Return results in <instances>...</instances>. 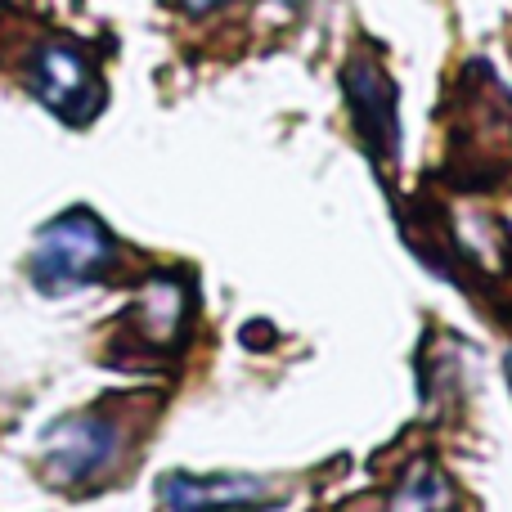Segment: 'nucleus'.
<instances>
[{
    "mask_svg": "<svg viewBox=\"0 0 512 512\" xmlns=\"http://www.w3.org/2000/svg\"><path fill=\"white\" fill-rule=\"evenodd\" d=\"M131 432H126L122 414H104V409H86V414H68L41 436V468L50 486L59 490H86L99 486L108 472H117Z\"/></svg>",
    "mask_w": 512,
    "mask_h": 512,
    "instance_id": "1",
    "label": "nucleus"
},
{
    "mask_svg": "<svg viewBox=\"0 0 512 512\" xmlns=\"http://www.w3.org/2000/svg\"><path fill=\"white\" fill-rule=\"evenodd\" d=\"M113 265H117V243L104 230V221H95L90 212H63L36 239L32 279L41 292L63 297V292H77L108 279Z\"/></svg>",
    "mask_w": 512,
    "mask_h": 512,
    "instance_id": "2",
    "label": "nucleus"
},
{
    "mask_svg": "<svg viewBox=\"0 0 512 512\" xmlns=\"http://www.w3.org/2000/svg\"><path fill=\"white\" fill-rule=\"evenodd\" d=\"M32 90L41 95V104L50 113H59L63 122H90L104 104V86L95 77V63L77 50V45L50 41L36 50L32 59Z\"/></svg>",
    "mask_w": 512,
    "mask_h": 512,
    "instance_id": "3",
    "label": "nucleus"
},
{
    "mask_svg": "<svg viewBox=\"0 0 512 512\" xmlns=\"http://www.w3.org/2000/svg\"><path fill=\"white\" fill-rule=\"evenodd\" d=\"M346 99H351L355 126H360L364 144H369L373 162L387 167L400 149V122H396V86L391 77L378 68V59L369 54H355L351 68H346Z\"/></svg>",
    "mask_w": 512,
    "mask_h": 512,
    "instance_id": "4",
    "label": "nucleus"
},
{
    "mask_svg": "<svg viewBox=\"0 0 512 512\" xmlns=\"http://www.w3.org/2000/svg\"><path fill=\"white\" fill-rule=\"evenodd\" d=\"M158 499L167 508L265 504V481H256V477H162Z\"/></svg>",
    "mask_w": 512,
    "mask_h": 512,
    "instance_id": "5",
    "label": "nucleus"
},
{
    "mask_svg": "<svg viewBox=\"0 0 512 512\" xmlns=\"http://www.w3.org/2000/svg\"><path fill=\"white\" fill-rule=\"evenodd\" d=\"M180 319H185V292H180V279H158V283H149V292L131 306L126 324H135V342L171 346L176 333H180Z\"/></svg>",
    "mask_w": 512,
    "mask_h": 512,
    "instance_id": "6",
    "label": "nucleus"
},
{
    "mask_svg": "<svg viewBox=\"0 0 512 512\" xmlns=\"http://www.w3.org/2000/svg\"><path fill=\"white\" fill-rule=\"evenodd\" d=\"M180 5H185V9H194V14H207V9H216V5H221V0H180Z\"/></svg>",
    "mask_w": 512,
    "mask_h": 512,
    "instance_id": "7",
    "label": "nucleus"
},
{
    "mask_svg": "<svg viewBox=\"0 0 512 512\" xmlns=\"http://www.w3.org/2000/svg\"><path fill=\"white\" fill-rule=\"evenodd\" d=\"M508 378H512V351H508Z\"/></svg>",
    "mask_w": 512,
    "mask_h": 512,
    "instance_id": "8",
    "label": "nucleus"
}]
</instances>
